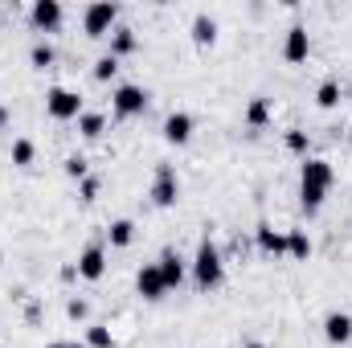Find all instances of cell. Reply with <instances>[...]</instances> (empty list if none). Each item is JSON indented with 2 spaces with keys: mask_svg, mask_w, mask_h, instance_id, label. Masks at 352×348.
<instances>
[{
  "mask_svg": "<svg viewBox=\"0 0 352 348\" xmlns=\"http://www.w3.org/2000/svg\"><path fill=\"white\" fill-rule=\"evenodd\" d=\"M45 348H70V345H62V340H58V345H45Z\"/></svg>",
  "mask_w": 352,
  "mask_h": 348,
  "instance_id": "cell-32",
  "label": "cell"
},
{
  "mask_svg": "<svg viewBox=\"0 0 352 348\" xmlns=\"http://www.w3.org/2000/svg\"><path fill=\"white\" fill-rule=\"evenodd\" d=\"M87 348H115L111 328H102V324H90V328H87Z\"/></svg>",
  "mask_w": 352,
  "mask_h": 348,
  "instance_id": "cell-24",
  "label": "cell"
},
{
  "mask_svg": "<svg viewBox=\"0 0 352 348\" xmlns=\"http://www.w3.org/2000/svg\"><path fill=\"white\" fill-rule=\"evenodd\" d=\"M246 348H266V345H258V340H254V345H246Z\"/></svg>",
  "mask_w": 352,
  "mask_h": 348,
  "instance_id": "cell-33",
  "label": "cell"
},
{
  "mask_svg": "<svg viewBox=\"0 0 352 348\" xmlns=\"http://www.w3.org/2000/svg\"><path fill=\"white\" fill-rule=\"evenodd\" d=\"M287 148L299 152V156H307V135H303L299 127H291V131H287Z\"/></svg>",
  "mask_w": 352,
  "mask_h": 348,
  "instance_id": "cell-27",
  "label": "cell"
},
{
  "mask_svg": "<svg viewBox=\"0 0 352 348\" xmlns=\"http://www.w3.org/2000/svg\"><path fill=\"white\" fill-rule=\"evenodd\" d=\"M66 173L74 176V180H87L90 168H87V160H82V156H70V160H66Z\"/></svg>",
  "mask_w": 352,
  "mask_h": 348,
  "instance_id": "cell-28",
  "label": "cell"
},
{
  "mask_svg": "<svg viewBox=\"0 0 352 348\" xmlns=\"http://www.w3.org/2000/svg\"><path fill=\"white\" fill-rule=\"evenodd\" d=\"M82 201H98V180H94V176H87V180H82Z\"/></svg>",
  "mask_w": 352,
  "mask_h": 348,
  "instance_id": "cell-30",
  "label": "cell"
},
{
  "mask_svg": "<svg viewBox=\"0 0 352 348\" xmlns=\"http://www.w3.org/2000/svg\"><path fill=\"white\" fill-rule=\"evenodd\" d=\"M0 21H4V8H0Z\"/></svg>",
  "mask_w": 352,
  "mask_h": 348,
  "instance_id": "cell-35",
  "label": "cell"
},
{
  "mask_svg": "<svg viewBox=\"0 0 352 348\" xmlns=\"http://www.w3.org/2000/svg\"><path fill=\"white\" fill-rule=\"evenodd\" d=\"M340 102V83L336 78H328V83H320V90H316V107H324V111H332Z\"/></svg>",
  "mask_w": 352,
  "mask_h": 348,
  "instance_id": "cell-20",
  "label": "cell"
},
{
  "mask_svg": "<svg viewBox=\"0 0 352 348\" xmlns=\"http://www.w3.org/2000/svg\"><path fill=\"white\" fill-rule=\"evenodd\" d=\"M307 50H311L307 25H291V29H287V41H283V58H287V62H307Z\"/></svg>",
  "mask_w": 352,
  "mask_h": 348,
  "instance_id": "cell-10",
  "label": "cell"
},
{
  "mask_svg": "<svg viewBox=\"0 0 352 348\" xmlns=\"http://www.w3.org/2000/svg\"><path fill=\"white\" fill-rule=\"evenodd\" d=\"M62 4L58 0H33V8H29V21H33V29H41V33H54L58 25H62Z\"/></svg>",
  "mask_w": 352,
  "mask_h": 348,
  "instance_id": "cell-6",
  "label": "cell"
},
{
  "mask_svg": "<svg viewBox=\"0 0 352 348\" xmlns=\"http://www.w3.org/2000/svg\"><path fill=\"white\" fill-rule=\"evenodd\" d=\"M192 41H197L201 50L217 41V21H213L209 12H197V17H192Z\"/></svg>",
  "mask_w": 352,
  "mask_h": 348,
  "instance_id": "cell-14",
  "label": "cell"
},
{
  "mask_svg": "<svg viewBox=\"0 0 352 348\" xmlns=\"http://www.w3.org/2000/svg\"><path fill=\"white\" fill-rule=\"evenodd\" d=\"M4 123H8V111H4V107H0V127H4Z\"/></svg>",
  "mask_w": 352,
  "mask_h": 348,
  "instance_id": "cell-31",
  "label": "cell"
},
{
  "mask_svg": "<svg viewBox=\"0 0 352 348\" xmlns=\"http://www.w3.org/2000/svg\"><path fill=\"white\" fill-rule=\"evenodd\" d=\"M332 180H336V173H332V164L328 160H303V173H299V184L303 188H332Z\"/></svg>",
  "mask_w": 352,
  "mask_h": 348,
  "instance_id": "cell-7",
  "label": "cell"
},
{
  "mask_svg": "<svg viewBox=\"0 0 352 348\" xmlns=\"http://www.w3.org/2000/svg\"><path fill=\"white\" fill-rule=\"evenodd\" d=\"M266 119H270V102H266V98H250L246 123H250V127H266Z\"/></svg>",
  "mask_w": 352,
  "mask_h": 348,
  "instance_id": "cell-23",
  "label": "cell"
},
{
  "mask_svg": "<svg viewBox=\"0 0 352 348\" xmlns=\"http://www.w3.org/2000/svg\"><path fill=\"white\" fill-rule=\"evenodd\" d=\"M135 287H140V295H144L148 303H156V299H164V295H168L164 274H160V266H156V262H152V266H144V270L135 274Z\"/></svg>",
  "mask_w": 352,
  "mask_h": 348,
  "instance_id": "cell-9",
  "label": "cell"
},
{
  "mask_svg": "<svg viewBox=\"0 0 352 348\" xmlns=\"http://www.w3.org/2000/svg\"><path fill=\"white\" fill-rule=\"evenodd\" d=\"M258 250L283 259V254H287V234H278V230H270V226H258Z\"/></svg>",
  "mask_w": 352,
  "mask_h": 348,
  "instance_id": "cell-15",
  "label": "cell"
},
{
  "mask_svg": "<svg viewBox=\"0 0 352 348\" xmlns=\"http://www.w3.org/2000/svg\"><path fill=\"white\" fill-rule=\"evenodd\" d=\"M74 266H78V274H82L87 283H98V279L107 274V250L94 242V246H87V250L78 254V262H74Z\"/></svg>",
  "mask_w": 352,
  "mask_h": 348,
  "instance_id": "cell-8",
  "label": "cell"
},
{
  "mask_svg": "<svg viewBox=\"0 0 352 348\" xmlns=\"http://www.w3.org/2000/svg\"><path fill=\"white\" fill-rule=\"evenodd\" d=\"M123 54H135V29H127V25H119L111 33V58H123Z\"/></svg>",
  "mask_w": 352,
  "mask_h": 348,
  "instance_id": "cell-16",
  "label": "cell"
},
{
  "mask_svg": "<svg viewBox=\"0 0 352 348\" xmlns=\"http://www.w3.org/2000/svg\"><path fill=\"white\" fill-rule=\"evenodd\" d=\"M0 262H4V254H0Z\"/></svg>",
  "mask_w": 352,
  "mask_h": 348,
  "instance_id": "cell-36",
  "label": "cell"
},
{
  "mask_svg": "<svg viewBox=\"0 0 352 348\" xmlns=\"http://www.w3.org/2000/svg\"><path fill=\"white\" fill-rule=\"evenodd\" d=\"M156 266H160V274H164V287H168V291L184 283V262H180V254H176V250H164Z\"/></svg>",
  "mask_w": 352,
  "mask_h": 348,
  "instance_id": "cell-13",
  "label": "cell"
},
{
  "mask_svg": "<svg viewBox=\"0 0 352 348\" xmlns=\"http://www.w3.org/2000/svg\"><path fill=\"white\" fill-rule=\"evenodd\" d=\"M45 111H50V119H78L82 115V98L66 87H54L45 94Z\"/></svg>",
  "mask_w": 352,
  "mask_h": 348,
  "instance_id": "cell-3",
  "label": "cell"
},
{
  "mask_svg": "<svg viewBox=\"0 0 352 348\" xmlns=\"http://www.w3.org/2000/svg\"><path fill=\"white\" fill-rule=\"evenodd\" d=\"M102 127H107V119H102L98 111H82V115H78V131H82L87 140H98Z\"/></svg>",
  "mask_w": 352,
  "mask_h": 348,
  "instance_id": "cell-19",
  "label": "cell"
},
{
  "mask_svg": "<svg viewBox=\"0 0 352 348\" xmlns=\"http://www.w3.org/2000/svg\"><path fill=\"white\" fill-rule=\"evenodd\" d=\"M107 238H111V246H115V250H123V246H131V238H135V221H127V217H119V221H111V230H107Z\"/></svg>",
  "mask_w": 352,
  "mask_h": 348,
  "instance_id": "cell-17",
  "label": "cell"
},
{
  "mask_svg": "<svg viewBox=\"0 0 352 348\" xmlns=\"http://www.w3.org/2000/svg\"><path fill=\"white\" fill-rule=\"evenodd\" d=\"M111 107H115V115H119V119H131V115H140V111L148 107V90L135 87V83H127V87L115 90Z\"/></svg>",
  "mask_w": 352,
  "mask_h": 348,
  "instance_id": "cell-5",
  "label": "cell"
},
{
  "mask_svg": "<svg viewBox=\"0 0 352 348\" xmlns=\"http://www.w3.org/2000/svg\"><path fill=\"white\" fill-rule=\"evenodd\" d=\"M115 74H119V58H111V54H102V58L94 62V78H98V83H111Z\"/></svg>",
  "mask_w": 352,
  "mask_h": 348,
  "instance_id": "cell-25",
  "label": "cell"
},
{
  "mask_svg": "<svg viewBox=\"0 0 352 348\" xmlns=\"http://www.w3.org/2000/svg\"><path fill=\"white\" fill-rule=\"evenodd\" d=\"M324 336H328V345H349L352 340V316L349 312H328L324 316Z\"/></svg>",
  "mask_w": 352,
  "mask_h": 348,
  "instance_id": "cell-11",
  "label": "cell"
},
{
  "mask_svg": "<svg viewBox=\"0 0 352 348\" xmlns=\"http://www.w3.org/2000/svg\"><path fill=\"white\" fill-rule=\"evenodd\" d=\"M115 21H119V4H111V0H98V4H90L87 12H82V29H87L90 37L115 33Z\"/></svg>",
  "mask_w": 352,
  "mask_h": 348,
  "instance_id": "cell-2",
  "label": "cell"
},
{
  "mask_svg": "<svg viewBox=\"0 0 352 348\" xmlns=\"http://www.w3.org/2000/svg\"><path fill=\"white\" fill-rule=\"evenodd\" d=\"M324 197H328L324 188H303V184H299V205H303L307 213H316V209L324 205Z\"/></svg>",
  "mask_w": 352,
  "mask_h": 348,
  "instance_id": "cell-26",
  "label": "cell"
},
{
  "mask_svg": "<svg viewBox=\"0 0 352 348\" xmlns=\"http://www.w3.org/2000/svg\"><path fill=\"white\" fill-rule=\"evenodd\" d=\"M152 205H160V209H168V205H176V197H180V180H176L173 164H160L156 168V180H152Z\"/></svg>",
  "mask_w": 352,
  "mask_h": 348,
  "instance_id": "cell-4",
  "label": "cell"
},
{
  "mask_svg": "<svg viewBox=\"0 0 352 348\" xmlns=\"http://www.w3.org/2000/svg\"><path fill=\"white\" fill-rule=\"evenodd\" d=\"M192 127H197V123H192L188 111H173V115L164 119V140H168V144H188V140H192Z\"/></svg>",
  "mask_w": 352,
  "mask_h": 348,
  "instance_id": "cell-12",
  "label": "cell"
},
{
  "mask_svg": "<svg viewBox=\"0 0 352 348\" xmlns=\"http://www.w3.org/2000/svg\"><path fill=\"white\" fill-rule=\"evenodd\" d=\"M33 156H37L33 140H12V164H16V168H29V164H33Z\"/></svg>",
  "mask_w": 352,
  "mask_h": 348,
  "instance_id": "cell-22",
  "label": "cell"
},
{
  "mask_svg": "<svg viewBox=\"0 0 352 348\" xmlns=\"http://www.w3.org/2000/svg\"><path fill=\"white\" fill-rule=\"evenodd\" d=\"M70 348H87V345H70Z\"/></svg>",
  "mask_w": 352,
  "mask_h": 348,
  "instance_id": "cell-34",
  "label": "cell"
},
{
  "mask_svg": "<svg viewBox=\"0 0 352 348\" xmlns=\"http://www.w3.org/2000/svg\"><path fill=\"white\" fill-rule=\"evenodd\" d=\"M66 316H70V320H87L90 303H87V299H70V303H66Z\"/></svg>",
  "mask_w": 352,
  "mask_h": 348,
  "instance_id": "cell-29",
  "label": "cell"
},
{
  "mask_svg": "<svg viewBox=\"0 0 352 348\" xmlns=\"http://www.w3.org/2000/svg\"><path fill=\"white\" fill-rule=\"evenodd\" d=\"M311 254V238L303 234V230H287V259H307Z\"/></svg>",
  "mask_w": 352,
  "mask_h": 348,
  "instance_id": "cell-18",
  "label": "cell"
},
{
  "mask_svg": "<svg viewBox=\"0 0 352 348\" xmlns=\"http://www.w3.org/2000/svg\"><path fill=\"white\" fill-rule=\"evenodd\" d=\"M54 58H58V54H54V45H50V41H37V45L29 50V62H33L37 70H50V66H54Z\"/></svg>",
  "mask_w": 352,
  "mask_h": 348,
  "instance_id": "cell-21",
  "label": "cell"
},
{
  "mask_svg": "<svg viewBox=\"0 0 352 348\" xmlns=\"http://www.w3.org/2000/svg\"><path fill=\"white\" fill-rule=\"evenodd\" d=\"M221 274H226V266H221V250H217L209 238H201L197 259H192V279H197V287H201V291H213V287L221 283Z\"/></svg>",
  "mask_w": 352,
  "mask_h": 348,
  "instance_id": "cell-1",
  "label": "cell"
}]
</instances>
